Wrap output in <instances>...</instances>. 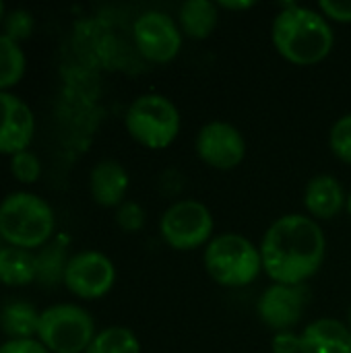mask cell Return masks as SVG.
<instances>
[{"label":"cell","instance_id":"cell-1","mask_svg":"<svg viewBox=\"0 0 351 353\" xmlns=\"http://www.w3.org/2000/svg\"><path fill=\"white\" fill-rule=\"evenodd\" d=\"M259 248L263 271L273 283L304 285L321 269L327 240L317 219L292 213L271 223Z\"/></svg>","mask_w":351,"mask_h":353},{"label":"cell","instance_id":"cell-2","mask_svg":"<svg viewBox=\"0 0 351 353\" xmlns=\"http://www.w3.org/2000/svg\"><path fill=\"white\" fill-rule=\"evenodd\" d=\"M271 37L275 50L292 64L312 66L323 62L335 43L329 19L314 8L288 4L273 21Z\"/></svg>","mask_w":351,"mask_h":353},{"label":"cell","instance_id":"cell-3","mask_svg":"<svg viewBox=\"0 0 351 353\" xmlns=\"http://www.w3.org/2000/svg\"><path fill=\"white\" fill-rule=\"evenodd\" d=\"M52 207L31 192H12L0 203V238L23 250L41 248L54 234Z\"/></svg>","mask_w":351,"mask_h":353},{"label":"cell","instance_id":"cell-4","mask_svg":"<svg viewBox=\"0 0 351 353\" xmlns=\"http://www.w3.org/2000/svg\"><path fill=\"white\" fill-rule=\"evenodd\" d=\"M203 261L209 277L223 288H244L263 271L261 248L240 234L213 238L205 248Z\"/></svg>","mask_w":351,"mask_h":353},{"label":"cell","instance_id":"cell-5","mask_svg":"<svg viewBox=\"0 0 351 353\" xmlns=\"http://www.w3.org/2000/svg\"><path fill=\"white\" fill-rule=\"evenodd\" d=\"M126 130L143 147L168 149L180 132V112L163 95L147 93L137 97L126 112Z\"/></svg>","mask_w":351,"mask_h":353},{"label":"cell","instance_id":"cell-6","mask_svg":"<svg viewBox=\"0 0 351 353\" xmlns=\"http://www.w3.org/2000/svg\"><path fill=\"white\" fill-rule=\"evenodd\" d=\"M95 335L91 314L77 304H56L39 314L37 341L50 353H85Z\"/></svg>","mask_w":351,"mask_h":353},{"label":"cell","instance_id":"cell-7","mask_svg":"<svg viewBox=\"0 0 351 353\" xmlns=\"http://www.w3.org/2000/svg\"><path fill=\"white\" fill-rule=\"evenodd\" d=\"M215 221L211 211L192 199L174 203L159 221V232L163 242L180 252L197 250L211 242Z\"/></svg>","mask_w":351,"mask_h":353},{"label":"cell","instance_id":"cell-8","mask_svg":"<svg viewBox=\"0 0 351 353\" xmlns=\"http://www.w3.org/2000/svg\"><path fill=\"white\" fill-rule=\"evenodd\" d=\"M116 281V267L114 263L97 252V250H83L70 256L64 273V285L70 294L83 300H99L103 298Z\"/></svg>","mask_w":351,"mask_h":353},{"label":"cell","instance_id":"cell-9","mask_svg":"<svg viewBox=\"0 0 351 353\" xmlns=\"http://www.w3.org/2000/svg\"><path fill=\"white\" fill-rule=\"evenodd\" d=\"M134 43L147 60L163 64L178 56L182 31L166 12L149 10L134 21Z\"/></svg>","mask_w":351,"mask_h":353},{"label":"cell","instance_id":"cell-10","mask_svg":"<svg viewBox=\"0 0 351 353\" xmlns=\"http://www.w3.org/2000/svg\"><path fill=\"white\" fill-rule=\"evenodd\" d=\"M197 155L209 168L234 170L246 155V141L242 132L230 122H209L197 134Z\"/></svg>","mask_w":351,"mask_h":353},{"label":"cell","instance_id":"cell-11","mask_svg":"<svg viewBox=\"0 0 351 353\" xmlns=\"http://www.w3.org/2000/svg\"><path fill=\"white\" fill-rule=\"evenodd\" d=\"M308 298L310 294L306 285L273 283L259 300V316L263 325H267L275 333L292 331L302 321L304 310L308 306Z\"/></svg>","mask_w":351,"mask_h":353},{"label":"cell","instance_id":"cell-12","mask_svg":"<svg viewBox=\"0 0 351 353\" xmlns=\"http://www.w3.org/2000/svg\"><path fill=\"white\" fill-rule=\"evenodd\" d=\"M35 130L31 108L12 93L0 91V153L27 151Z\"/></svg>","mask_w":351,"mask_h":353},{"label":"cell","instance_id":"cell-13","mask_svg":"<svg viewBox=\"0 0 351 353\" xmlns=\"http://www.w3.org/2000/svg\"><path fill=\"white\" fill-rule=\"evenodd\" d=\"M302 353H351L350 327L335 319H319L300 335Z\"/></svg>","mask_w":351,"mask_h":353},{"label":"cell","instance_id":"cell-14","mask_svg":"<svg viewBox=\"0 0 351 353\" xmlns=\"http://www.w3.org/2000/svg\"><path fill=\"white\" fill-rule=\"evenodd\" d=\"M128 174L122 163L114 159L99 161L89 176L91 196L101 207H120L128 192Z\"/></svg>","mask_w":351,"mask_h":353},{"label":"cell","instance_id":"cell-15","mask_svg":"<svg viewBox=\"0 0 351 353\" xmlns=\"http://www.w3.org/2000/svg\"><path fill=\"white\" fill-rule=\"evenodd\" d=\"M348 203L345 190L335 176L321 174L314 176L304 192V205L312 219H333L337 217Z\"/></svg>","mask_w":351,"mask_h":353},{"label":"cell","instance_id":"cell-16","mask_svg":"<svg viewBox=\"0 0 351 353\" xmlns=\"http://www.w3.org/2000/svg\"><path fill=\"white\" fill-rule=\"evenodd\" d=\"M217 4L211 0H186L180 6V31L192 39H207L217 27Z\"/></svg>","mask_w":351,"mask_h":353},{"label":"cell","instance_id":"cell-17","mask_svg":"<svg viewBox=\"0 0 351 353\" xmlns=\"http://www.w3.org/2000/svg\"><path fill=\"white\" fill-rule=\"evenodd\" d=\"M35 281V254L17 246L0 248V283L10 288L29 285Z\"/></svg>","mask_w":351,"mask_h":353},{"label":"cell","instance_id":"cell-18","mask_svg":"<svg viewBox=\"0 0 351 353\" xmlns=\"http://www.w3.org/2000/svg\"><path fill=\"white\" fill-rule=\"evenodd\" d=\"M39 314L27 302H8L0 310V329L8 339H33L37 335Z\"/></svg>","mask_w":351,"mask_h":353},{"label":"cell","instance_id":"cell-19","mask_svg":"<svg viewBox=\"0 0 351 353\" xmlns=\"http://www.w3.org/2000/svg\"><path fill=\"white\" fill-rule=\"evenodd\" d=\"M68 261L70 259L66 254V246L60 240L41 246L39 252L35 254V281L48 290L64 283Z\"/></svg>","mask_w":351,"mask_h":353},{"label":"cell","instance_id":"cell-20","mask_svg":"<svg viewBox=\"0 0 351 353\" xmlns=\"http://www.w3.org/2000/svg\"><path fill=\"white\" fill-rule=\"evenodd\" d=\"M85 353H141V343L130 329L108 327L95 335Z\"/></svg>","mask_w":351,"mask_h":353},{"label":"cell","instance_id":"cell-21","mask_svg":"<svg viewBox=\"0 0 351 353\" xmlns=\"http://www.w3.org/2000/svg\"><path fill=\"white\" fill-rule=\"evenodd\" d=\"M25 74V54L21 46L0 33V91L17 85Z\"/></svg>","mask_w":351,"mask_h":353},{"label":"cell","instance_id":"cell-22","mask_svg":"<svg viewBox=\"0 0 351 353\" xmlns=\"http://www.w3.org/2000/svg\"><path fill=\"white\" fill-rule=\"evenodd\" d=\"M329 147L333 151V155H337L341 161L351 165V114L341 116L331 132H329Z\"/></svg>","mask_w":351,"mask_h":353},{"label":"cell","instance_id":"cell-23","mask_svg":"<svg viewBox=\"0 0 351 353\" xmlns=\"http://www.w3.org/2000/svg\"><path fill=\"white\" fill-rule=\"evenodd\" d=\"M10 172L12 176L23 182V184H33L39 180L41 174V163L35 153L31 151H21L10 157Z\"/></svg>","mask_w":351,"mask_h":353},{"label":"cell","instance_id":"cell-24","mask_svg":"<svg viewBox=\"0 0 351 353\" xmlns=\"http://www.w3.org/2000/svg\"><path fill=\"white\" fill-rule=\"evenodd\" d=\"M33 31V14L23 8H14L4 14V35L12 41H23Z\"/></svg>","mask_w":351,"mask_h":353},{"label":"cell","instance_id":"cell-25","mask_svg":"<svg viewBox=\"0 0 351 353\" xmlns=\"http://www.w3.org/2000/svg\"><path fill=\"white\" fill-rule=\"evenodd\" d=\"M145 209L139 205V203H132V201H126L118 207L116 211V223L120 225V230L128 232V234H137L143 230L145 225Z\"/></svg>","mask_w":351,"mask_h":353},{"label":"cell","instance_id":"cell-26","mask_svg":"<svg viewBox=\"0 0 351 353\" xmlns=\"http://www.w3.org/2000/svg\"><path fill=\"white\" fill-rule=\"evenodd\" d=\"M319 10L337 23H351V2L348 0H323L319 2Z\"/></svg>","mask_w":351,"mask_h":353},{"label":"cell","instance_id":"cell-27","mask_svg":"<svg viewBox=\"0 0 351 353\" xmlns=\"http://www.w3.org/2000/svg\"><path fill=\"white\" fill-rule=\"evenodd\" d=\"M271 347H273V353H302L300 335H298V333H294V331L275 333Z\"/></svg>","mask_w":351,"mask_h":353},{"label":"cell","instance_id":"cell-28","mask_svg":"<svg viewBox=\"0 0 351 353\" xmlns=\"http://www.w3.org/2000/svg\"><path fill=\"white\" fill-rule=\"evenodd\" d=\"M0 353H50L35 339H8L0 345Z\"/></svg>","mask_w":351,"mask_h":353},{"label":"cell","instance_id":"cell-29","mask_svg":"<svg viewBox=\"0 0 351 353\" xmlns=\"http://www.w3.org/2000/svg\"><path fill=\"white\" fill-rule=\"evenodd\" d=\"M217 6L225 8V10H246V8H252L254 2L252 0H244V2H230V0H221L217 2Z\"/></svg>","mask_w":351,"mask_h":353},{"label":"cell","instance_id":"cell-30","mask_svg":"<svg viewBox=\"0 0 351 353\" xmlns=\"http://www.w3.org/2000/svg\"><path fill=\"white\" fill-rule=\"evenodd\" d=\"M345 209H348V213H350V217H351V194L348 196V203H345Z\"/></svg>","mask_w":351,"mask_h":353},{"label":"cell","instance_id":"cell-31","mask_svg":"<svg viewBox=\"0 0 351 353\" xmlns=\"http://www.w3.org/2000/svg\"><path fill=\"white\" fill-rule=\"evenodd\" d=\"M4 14H6V12H4V4L0 2V21H4Z\"/></svg>","mask_w":351,"mask_h":353},{"label":"cell","instance_id":"cell-32","mask_svg":"<svg viewBox=\"0 0 351 353\" xmlns=\"http://www.w3.org/2000/svg\"><path fill=\"white\" fill-rule=\"evenodd\" d=\"M348 327H350V331H351V306H350V312H348Z\"/></svg>","mask_w":351,"mask_h":353},{"label":"cell","instance_id":"cell-33","mask_svg":"<svg viewBox=\"0 0 351 353\" xmlns=\"http://www.w3.org/2000/svg\"><path fill=\"white\" fill-rule=\"evenodd\" d=\"M2 246H4V244H2V238H0V248H2Z\"/></svg>","mask_w":351,"mask_h":353}]
</instances>
